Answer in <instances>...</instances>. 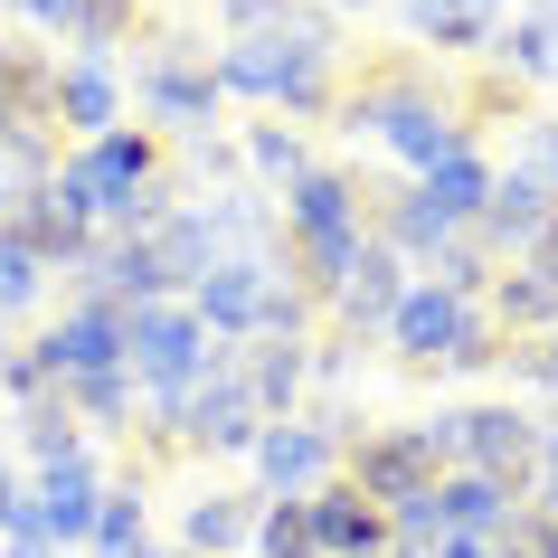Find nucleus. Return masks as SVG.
I'll list each match as a JSON object with an SVG mask.
<instances>
[{
    "label": "nucleus",
    "mask_w": 558,
    "mask_h": 558,
    "mask_svg": "<svg viewBox=\"0 0 558 558\" xmlns=\"http://www.w3.org/2000/svg\"><path fill=\"white\" fill-rule=\"evenodd\" d=\"M341 445H351V426L341 416H323V408H303V416H275L256 445H246V493H265V501H303V493H323L331 473H341Z\"/></svg>",
    "instance_id": "obj_5"
},
{
    "label": "nucleus",
    "mask_w": 558,
    "mask_h": 558,
    "mask_svg": "<svg viewBox=\"0 0 558 558\" xmlns=\"http://www.w3.org/2000/svg\"><path fill=\"white\" fill-rule=\"evenodd\" d=\"M323 10H331V20H341V10H379V0H323Z\"/></svg>",
    "instance_id": "obj_35"
},
{
    "label": "nucleus",
    "mask_w": 558,
    "mask_h": 558,
    "mask_svg": "<svg viewBox=\"0 0 558 558\" xmlns=\"http://www.w3.org/2000/svg\"><path fill=\"white\" fill-rule=\"evenodd\" d=\"M86 558H171L161 539H151V483L143 473H133V483H105L95 530H86Z\"/></svg>",
    "instance_id": "obj_19"
},
{
    "label": "nucleus",
    "mask_w": 558,
    "mask_h": 558,
    "mask_svg": "<svg viewBox=\"0 0 558 558\" xmlns=\"http://www.w3.org/2000/svg\"><path fill=\"white\" fill-rule=\"evenodd\" d=\"M549 208H558V199H539V190H521V180H501V171H493V199H483V218H473L464 236H473L493 265H511L530 236L549 228Z\"/></svg>",
    "instance_id": "obj_22"
},
{
    "label": "nucleus",
    "mask_w": 558,
    "mask_h": 558,
    "mask_svg": "<svg viewBox=\"0 0 558 558\" xmlns=\"http://www.w3.org/2000/svg\"><path fill=\"white\" fill-rule=\"evenodd\" d=\"M0 228L20 236V246H29L38 265H48V275H76V265H86V246H95V228L58 199V190H48V180H38L29 199H10V218H0Z\"/></svg>",
    "instance_id": "obj_16"
},
{
    "label": "nucleus",
    "mask_w": 558,
    "mask_h": 558,
    "mask_svg": "<svg viewBox=\"0 0 558 558\" xmlns=\"http://www.w3.org/2000/svg\"><path fill=\"white\" fill-rule=\"evenodd\" d=\"M133 38H143V0H86L76 29H66V48H86V58H123Z\"/></svg>",
    "instance_id": "obj_28"
},
{
    "label": "nucleus",
    "mask_w": 558,
    "mask_h": 558,
    "mask_svg": "<svg viewBox=\"0 0 558 558\" xmlns=\"http://www.w3.org/2000/svg\"><path fill=\"white\" fill-rule=\"evenodd\" d=\"M105 483H114V473H105V454H86V464H58V473H29V493H20V511H10V530H0V539H38V549H86Z\"/></svg>",
    "instance_id": "obj_7"
},
{
    "label": "nucleus",
    "mask_w": 558,
    "mask_h": 558,
    "mask_svg": "<svg viewBox=\"0 0 558 558\" xmlns=\"http://www.w3.org/2000/svg\"><path fill=\"white\" fill-rule=\"evenodd\" d=\"M539 426H549V416L521 408V398H483V408H464V426H454V473H483V483H501V493L521 501L530 454H539Z\"/></svg>",
    "instance_id": "obj_8"
},
{
    "label": "nucleus",
    "mask_w": 558,
    "mask_h": 558,
    "mask_svg": "<svg viewBox=\"0 0 558 558\" xmlns=\"http://www.w3.org/2000/svg\"><path fill=\"white\" fill-rule=\"evenodd\" d=\"M341 483L388 521V511H408V501L436 493L445 464H436V445L416 436V416H408V426H360V436L341 445Z\"/></svg>",
    "instance_id": "obj_6"
},
{
    "label": "nucleus",
    "mask_w": 558,
    "mask_h": 558,
    "mask_svg": "<svg viewBox=\"0 0 558 558\" xmlns=\"http://www.w3.org/2000/svg\"><path fill=\"white\" fill-rule=\"evenodd\" d=\"M236 369H246V388H256L265 426L313 408V341H236Z\"/></svg>",
    "instance_id": "obj_18"
},
{
    "label": "nucleus",
    "mask_w": 558,
    "mask_h": 558,
    "mask_svg": "<svg viewBox=\"0 0 558 558\" xmlns=\"http://www.w3.org/2000/svg\"><path fill=\"white\" fill-rule=\"evenodd\" d=\"M426 558H493V549H483V539H436Z\"/></svg>",
    "instance_id": "obj_34"
},
{
    "label": "nucleus",
    "mask_w": 558,
    "mask_h": 558,
    "mask_svg": "<svg viewBox=\"0 0 558 558\" xmlns=\"http://www.w3.org/2000/svg\"><path fill=\"white\" fill-rule=\"evenodd\" d=\"M256 511H265V493H228V483L190 493V501H180V521H171V558H246Z\"/></svg>",
    "instance_id": "obj_12"
},
{
    "label": "nucleus",
    "mask_w": 558,
    "mask_h": 558,
    "mask_svg": "<svg viewBox=\"0 0 558 558\" xmlns=\"http://www.w3.org/2000/svg\"><path fill=\"white\" fill-rule=\"evenodd\" d=\"M228 38H275V48H313V58H351L341 48V20L323 0H218Z\"/></svg>",
    "instance_id": "obj_14"
},
{
    "label": "nucleus",
    "mask_w": 558,
    "mask_h": 558,
    "mask_svg": "<svg viewBox=\"0 0 558 558\" xmlns=\"http://www.w3.org/2000/svg\"><path fill=\"white\" fill-rule=\"evenodd\" d=\"M123 95H133V114H143V133H161V143H208L218 123H228V95H218V66H208L199 38L180 29H151L133 38V58H123Z\"/></svg>",
    "instance_id": "obj_2"
},
{
    "label": "nucleus",
    "mask_w": 558,
    "mask_h": 558,
    "mask_svg": "<svg viewBox=\"0 0 558 558\" xmlns=\"http://www.w3.org/2000/svg\"><path fill=\"white\" fill-rule=\"evenodd\" d=\"M416 190H426V208H436L445 228H473V218H483V199H493V143H473V151H454V161H436Z\"/></svg>",
    "instance_id": "obj_25"
},
{
    "label": "nucleus",
    "mask_w": 558,
    "mask_h": 558,
    "mask_svg": "<svg viewBox=\"0 0 558 558\" xmlns=\"http://www.w3.org/2000/svg\"><path fill=\"white\" fill-rule=\"evenodd\" d=\"M303 530H313V558H388V521L331 473L323 493H303Z\"/></svg>",
    "instance_id": "obj_15"
},
{
    "label": "nucleus",
    "mask_w": 558,
    "mask_h": 558,
    "mask_svg": "<svg viewBox=\"0 0 558 558\" xmlns=\"http://www.w3.org/2000/svg\"><path fill=\"white\" fill-rule=\"evenodd\" d=\"M0 10L20 20V38H58V48H66V29H76L86 0H0Z\"/></svg>",
    "instance_id": "obj_31"
},
{
    "label": "nucleus",
    "mask_w": 558,
    "mask_h": 558,
    "mask_svg": "<svg viewBox=\"0 0 558 558\" xmlns=\"http://www.w3.org/2000/svg\"><path fill=\"white\" fill-rule=\"evenodd\" d=\"M20 493H29V473H20V464H0V530H10V511H20Z\"/></svg>",
    "instance_id": "obj_33"
},
{
    "label": "nucleus",
    "mask_w": 558,
    "mask_h": 558,
    "mask_svg": "<svg viewBox=\"0 0 558 558\" xmlns=\"http://www.w3.org/2000/svg\"><path fill=\"white\" fill-rule=\"evenodd\" d=\"M208 66H218V95H228V105H256V114H275V123L331 114V95H341V76H351L341 58L275 48V38H218V48H208Z\"/></svg>",
    "instance_id": "obj_3"
},
{
    "label": "nucleus",
    "mask_w": 558,
    "mask_h": 558,
    "mask_svg": "<svg viewBox=\"0 0 558 558\" xmlns=\"http://www.w3.org/2000/svg\"><path fill=\"white\" fill-rule=\"evenodd\" d=\"M29 351L48 360V379H58V388L95 379V369H123V313H114V303H95V294H66L58 323L38 331Z\"/></svg>",
    "instance_id": "obj_10"
},
{
    "label": "nucleus",
    "mask_w": 558,
    "mask_h": 558,
    "mask_svg": "<svg viewBox=\"0 0 558 558\" xmlns=\"http://www.w3.org/2000/svg\"><path fill=\"white\" fill-rule=\"evenodd\" d=\"M483 313H493L501 341H539L558 323V284L549 275H530V265H493V284H483Z\"/></svg>",
    "instance_id": "obj_23"
},
{
    "label": "nucleus",
    "mask_w": 558,
    "mask_h": 558,
    "mask_svg": "<svg viewBox=\"0 0 558 558\" xmlns=\"http://www.w3.org/2000/svg\"><path fill=\"white\" fill-rule=\"evenodd\" d=\"M511 265H530V275H549V284H558V208H549V228L530 236V246H521Z\"/></svg>",
    "instance_id": "obj_32"
},
{
    "label": "nucleus",
    "mask_w": 558,
    "mask_h": 558,
    "mask_svg": "<svg viewBox=\"0 0 558 558\" xmlns=\"http://www.w3.org/2000/svg\"><path fill=\"white\" fill-rule=\"evenodd\" d=\"M0 445H10V408H0Z\"/></svg>",
    "instance_id": "obj_36"
},
{
    "label": "nucleus",
    "mask_w": 558,
    "mask_h": 558,
    "mask_svg": "<svg viewBox=\"0 0 558 558\" xmlns=\"http://www.w3.org/2000/svg\"><path fill=\"white\" fill-rule=\"evenodd\" d=\"M66 408H76V426L86 436H133V416H143V398H133V369H95V379L58 388Z\"/></svg>",
    "instance_id": "obj_27"
},
{
    "label": "nucleus",
    "mask_w": 558,
    "mask_h": 558,
    "mask_svg": "<svg viewBox=\"0 0 558 558\" xmlns=\"http://www.w3.org/2000/svg\"><path fill=\"white\" fill-rule=\"evenodd\" d=\"M236 161H246V190H265V199H284V190H294L303 171H313V161H323V151H313V133H303V123H246V133H236Z\"/></svg>",
    "instance_id": "obj_21"
},
{
    "label": "nucleus",
    "mask_w": 558,
    "mask_h": 558,
    "mask_svg": "<svg viewBox=\"0 0 558 558\" xmlns=\"http://www.w3.org/2000/svg\"><path fill=\"white\" fill-rule=\"evenodd\" d=\"M483 66H493V76H511L521 95L558 86V0H511V20L493 29Z\"/></svg>",
    "instance_id": "obj_13"
},
{
    "label": "nucleus",
    "mask_w": 558,
    "mask_h": 558,
    "mask_svg": "<svg viewBox=\"0 0 558 558\" xmlns=\"http://www.w3.org/2000/svg\"><path fill=\"white\" fill-rule=\"evenodd\" d=\"M493 171L521 180V190H539V199H558V114H539V105H530L521 123H501Z\"/></svg>",
    "instance_id": "obj_24"
},
{
    "label": "nucleus",
    "mask_w": 558,
    "mask_h": 558,
    "mask_svg": "<svg viewBox=\"0 0 558 558\" xmlns=\"http://www.w3.org/2000/svg\"><path fill=\"white\" fill-rule=\"evenodd\" d=\"M275 236H284V265H294V284L313 303L351 275V256L369 246V190H360V171H341V161H313V171L275 199Z\"/></svg>",
    "instance_id": "obj_1"
},
{
    "label": "nucleus",
    "mask_w": 558,
    "mask_h": 558,
    "mask_svg": "<svg viewBox=\"0 0 558 558\" xmlns=\"http://www.w3.org/2000/svg\"><path fill=\"white\" fill-rule=\"evenodd\" d=\"M436 511H445V539H493L511 521V493L483 483V473H445L436 483Z\"/></svg>",
    "instance_id": "obj_26"
},
{
    "label": "nucleus",
    "mask_w": 558,
    "mask_h": 558,
    "mask_svg": "<svg viewBox=\"0 0 558 558\" xmlns=\"http://www.w3.org/2000/svg\"><path fill=\"white\" fill-rule=\"evenodd\" d=\"M398 20H408V38L436 48V58H483L493 29L511 20V0H398Z\"/></svg>",
    "instance_id": "obj_17"
},
{
    "label": "nucleus",
    "mask_w": 558,
    "mask_h": 558,
    "mask_svg": "<svg viewBox=\"0 0 558 558\" xmlns=\"http://www.w3.org/2000/svg\"><path fill=\"white\" fill-rule=\"evenodd\" d=\"M208 360H218V341L199 331V313H190L180 294L133 303V313H123V369H133L143 416H161L171 398H190V388L208 379Z\"/></svg>",
    "instance_id": "obj_4"
},
{
    "label": "nucleus",
    "mask_w": 558,
    "mask_h": 558,
    "mask_svg": "<svg viewBox=\"0 0 558 558\" xmlns=\"http://www.w3.org/2000/svg\"><path fill=\"white\" fill-rule=\"evenodd\" d=\"M114 123H133V95H123V58H86V48H58V143H105Z\"/></svg>",
    "instance_id": "obj_11"
},
{
    "label": "nucleus",
    "mask_w": 558,
    "mask_h": 558,
    "mask_svg": "<svg viewBox=\"0 0 558 558\" xmlns=\"http://www.w3.org/2000/svg\"><path fill=\"white\" fill-rule=\"evenodd\" d=\"M38 303H48V265H38L20 236L0 228V323H29Z\"/></svg>",
    "instance_id": "obj_29"
},
{
    "label": "nucleus",
    "mask_w": 558,
    "mask_h": 558,
    "mask_svg": "<svg viewBox=\"0 0 558 558\" xmlns=\"http://www.w3.org/2000/svg\"><path fill=\"white\" fill-rule=\"evenodd\" d=\"M464 323H473L464 294H445V284L408 275V294H398V313L379 323V341H388V360H398V369H445V360H454V341H464Z\"/></svg>",
    "instance_id": "obj_9"
},
{
    "label": "nucleus",
    "mask_w": 558,
    "mask_h": 558,
    "mask_svg": "<svg viewBox=\"0 0 558 558\" xmlns=\"http://www.w3.org/2000/svg\"><path fill=\"white\" fill-rule=\"evenodd\" d=\"M493 558H558V511H539V501H511V521L483 539Z\"/></svg>",
    "instance_id": "obj_30"
},
{
    "label": "nucleus",
    "mask_w": 558,
    "mask_h": 558,
    "mask_svg": "<svg viewBox=\"0 0 558 558\" xmlns=\"http://www.w3.org/2000/svg\"><path fill=\"white\" fill-rule=\"evenodd\" d=\"M10 436H20V473H58V464H86L95 436L76 426L66 398H38V408H10Z\"/></svg>",
    "instance_id": "obj_20"
}]
</instances>
